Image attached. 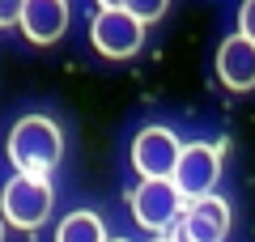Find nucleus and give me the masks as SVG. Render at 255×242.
<instances>
[{"label":"nucleus","instance_id":"obj_1","mask_svg":"<svg viewBox=\"0 0 255 242\" xmlns=\"http://www.w3.org/2000/svg\"><path fill=\"white\" fill-rule=\"evenodd\" d=\"M9 157L21 174H34V179H47V174L60 166L64 157V136L55 127V119L47 115H26L13 123L9 136Z\"/></svg>","mask_w":255,"mask_h":242},{"label":"nucleus","instance_id":"obj_2","mask_svg":"<svg viewBox=\"0 0 255 242\" xmlns=\"http://www.w3.org/2000/svg\"><path fill=\"white\" fill-rule=\"evenodd\" d=\"M0 217H4L13 230L34 234L38 225L51 217V183L17 170L4 187H0Z\"/></svg>","mask_w":255,"mask_h":242},{"label":"nucleus","instance_id":"obj_3","mask_svg":"<svg viewBox=\"0 0 255 242\" xmlns=\"http://www.w3.org/2000/svg\"><path fill=\"white\" fill-rule=\"evenodd\" d=\"M183 208H187V200L174 187V179H140L136 191H132V217H136V225L149 230V234L174 230L179 217H183Z\"/></svg>","mask_w":255,"mask_h":242},{"label":"nucleus","instance_id":"obj_4","mask_svg":"<svg viewBox=\"0 0 255 242\" xmlns=\"http://www.w3.org/2000/svg\"><path fill=\"white\" fill-rule=\"evenodd\" d=\"M90 38L107 60H128V55H136L140 43H145V21L132 17L124 4L98 9V17L90 21Z\"/></svg>","mask_w":255,"mask_h":242},{"label":"nucleus","instance_id":"obj_5","mask_svg":"<svg viewBox=\"0 0 255 242\" xmlns=\"http://www.w3.org/2000/svg\"><path fill=\"white\" fill-rule=\"evenodd\" d=\"M174 187L183 191V200H204V196H213V187H217V179H221V149L217 144H204V140H196V144H183V153H179V166H174Z\"/></svg>","mask_w":255,"mask_h":242},{"label":"nucleus","instance_id":"obj_6","mask_svg":"<svg viewBox=\"0 0 255 242\" xmlns=\"http://www.w3.org/2000/svg\"><path fill=\"white\" fill-rule=\"evenodd\" d=\"M179 136L170 127L153 123V127H140L136 140H132V166H136L140 179H170L174 166H179Z\"/></svg>","mask_w":255,"mask_h":242},{"label":"nucleus","instance_id":"obj_7","mask_svg":"<svg viewBox=\"0 0 255 242\" xmlns=\"http://www.w3.org/2000/svg\"><path fill=\"white\" fill-rule=\"evenodd\" d=\"M230 234V204L221 196L191 200L174 225V242H226Z\"/></svg>","mask_w":255,"mask_h":242},{"label":"nucleus","instance_id":"obj_8","mask_svg":"<svg viewBox=\"0 0 255 242\" xmlns=\"http://www.w3.org/2000/svg\"><path fill=\"white\" fill-rule=\"evenodd\" d=\"M217 77L226 90L247 94L255 90V43L247 34H230L226 43L217 47Z\"/></svg>","mask_w":255,"mask_h":242},{"label":"nucleus","instance_id":"obj_9","mask_svg":"<svg viewBox=\"0 0 255 242\" xmlns=\"http://www.w3.org/2000/svg\"><path fill=\"white\" fill-rule=\"evenodd\" d=\"M21 34L30 43L47 47L68 30V0H26V9H21Z\"/></svg>","mask_w":255,"mask_h":242},{"label":"nucleus","instance_id":"obj_10","mask_svg":"<svg viewBox=\"0 0 255 242\" xmlns=\"http://www.w3.org/2000/svg\"><path fill=\"white\" fill-rule=\"evenodd\" d=\"M55 242H111V238H107V225H102L98 213H85V208H77V213H68V217L60 221Z\"/></svg>","mask_w":255,"mask_h":242},{"label":"nucleus","instance_id":"obj_11","mask_svg":"<svg viewBox=\"0 0 255 242\" xmlns=\"http://www.w3.org/2000/svg\"><path fill=\"white\" fill-rule=\"evenodd\" d=\"M166 4H170V0H124V9L132 13V17H140L145 26L162 17V13H166Z\"/></svg>","mask_w":255,"mask_h":242},{"label":"nucleus","instance_id":"obj_12","mask_svg":"<svg viewBox=\"0 0 255 242\" xmlns=\"http://www.w3.org/2000/svg\"><path fill=\"white\" fill-rule=\"evenodd\" d=\"M21 9H26V0H0V30H9L21 21Z\"/></svg>","mask_w":255,"mask_h":242},{"label":"nucleus","instance_id":"obj_13","mask_svg":"<svg viewBox=\"0 0 255 242\" xmlns=\"http://www.w3.org/2000/svg\"><path fill=\"white\" fill-rule=\"evenodd\" d=\"M238 34L255 43V0H243V9H238Z\"/></svg>","mask_w":255,"mask_h":242},{"label":"nucleus","instance_id":"obj_14","mask_svg":"<svg viewBox=\"0 0 255 242\" xmlns=\"http://www.w3.org/2000/svg\"><path fill=\"white\" fill-rule=\"evenodd\" d=\"M98 4L102 9H115V4H124V0H98Z\"/></svg>","mask_w":255,"mask_h":242},{"label":"nucleus","instance_id":"obj_15","mask_svg":"<svg viewBox=\"0 0 255 242\" xmlns=\"http://www.w3.org/2000/svg\"><path fill=\"white\" fill-rule=\"evenodd\" d=\"M0 242H4V217H0Z\"/></svg>","mask_w":255,"mask_h":242},{"label":"nucleus","instance_id":"obj_16","mask_svg":"<svg viewBox=\"0 0 255 242\" xmlns=\"http://www.w3.org/2000/svg\"><path fill=\"white\" fill-rule=\"evenodd\" d=\"M153 242H174V238H153Z\"/></svg>","mask_w":255,"mask_h":242},{"label":"nucleus","instance_id":"obj_17","mask_svg":"<svg viewBox=\"0 0 255 242\" xmlns=\"http://www.w3.org/2000/svg\"><path fill=\"white\" fill-rule=\"evenodd\" d=\"M115 242H124V238H115Z\"/></svg>","mask_w":255,"mask_h":242}]
</instances>
